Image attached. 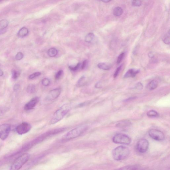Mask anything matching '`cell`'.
Here are the masks:
<instances>
[{"label":"cell","instance_id":"12","mask_svg":"<svg viewBox=\"0 0 170 170\" xmlns=\"http://www.w3.org/2000/svg\"><path fill=\"white\" fill-rule=\"evenodd\" d=\"M140 71L139 69L131 68L128 70L124 76L125 78H129V77H135L137 74Z\"/></svg>","mask_w":170,"mask_h":170},{"label":"cell","instance_id":"35","mask_svg":"<svg viewBox=\"0 0 170 170\" xmlns=\"http://www.w3.org/2000/svg\"><path fill=\"white\" fill-rule=\"evenodd\" d=\"M143 85L142 83L141 82H138L137 83L135 86V88L137 89L141 90L143 89Z\"/></svg>","mask_w":170,"mask_h":170},{"label":"cell","instance_id":"34","mask_svg":"<svg viewBox=\"0 0 170 170\" xmlns=\"http://www.w3.org/2000/svg\"><path fill=\"white\" fill-rule=\"evenodd\" d=\"M163 41L164 43L166 44H169L170 43L169 35V36H168V35L166 36L164 38Z\"/></svg>","mask_w":170,"mask_h":170},{"label":"cell","instance_id":"17","mask_svg":"<svg viewBox=\"0 0 170 170\" xmlns=\"http://www.w3.org/2000/svg\"><path fill=\"white\" fill-rule=\"evenodd\" d=\"M158 83L157 80H152L148 85V88L150 90H153L156 88L158 86Z\"/></svg>","mask_w":170,"mask_h":170},{"label":"cell","instance_id":"4","mask_svg":"<svg viewBox=\"0 0 170 170\" xmlns=\"http://www.w3.org/2000/svg\"><path fill=\"white\" fill-rule=\"evenodd\" d=\"M29 157L30 155L28 153L23 154L21 155L14 161L10 170H19L28 162Z\"/></svg>","mask_w":170,"mask_h":170},{"label":"cell","instance_id":"26","mask_svg":"<svg viewBox=\"0 0 170 170\" xmlns=\"http://www.w3.org/2000/svg\"><path fill=\"white\" fill-rule=\"evenodd\" d=\"M132 5L133 7H139L142 5V2L140 1H132Z\"/></svg>","mask_w":170,"mask_h":170},{"label":"cell","instance_id":"5","mask_svg":"<svg viewBox=\"0 0 170 170\" xmlns=\"http://www.w3.org/2000/svg\"><path fill=\"white\" fill-rule=\"evenodd\" d=\"M112 141L116 144L128 145L130 144L132 140L126 134L119 133L116 134L113 137Z\"/></svg>","mask_w":170,"mask_h":170},{"label":"cell","instance_id":"2","mask_svg":"<svg viewBox=\"0 0 170 170\" xmlns=\"http://www.w3.org/2000/svg\"><path fill=\"white\" fill-rule=\"evenodd\" d=\"M71 107L69 104H66L62 106L55 112L50 120V123L54 124L60 121L69 112Z\"/></svg>","mask_w":170,"mask_h":170},{"label":"cell","instance_id":"8","mask_svg":"<svg viewBox=\"0 0 170 170\" xmlns=\"http://www.w3.org/2000/svg\"><path fill=\"white\" fill-rule=\"evenodd\" d=\"M10 125L4 124L0 125V138L2 140L6 139L11 130Z\"/></svg>","mask_w":170,"mask_h":170},{"label":"cell","instance_id":"16","mask_svg":"<svg viewBox=\"0 0 170 170\" xmlns=\"http://www.w3.org/2000/svg\"><path fill=\"white\" fill-rule=\"evenodd\" d=\"M116 170H142L138 166L130 165L122 167Z\"/></svg>","mask_w":170,"mask_h":170},{"label":"cell","instance_id":"11","mask_svg":"<svg viewBox=\"0 0 170 170\" xmlns=\"http://www.w3.org/2000/svg\"><path fill=\"white\" fill-rule=\"evenodd\" d=\"M39 98L35 97L32 99L27 103L24 106V109L26 110H29L33 109L38 103Z\"/></svg>","mask_w":170,"mask_h":170},{"label":"cell","instance_id":"6","mask_svg":"<svg viewBox=\"0 0 170 170\" xmlns=\"http://www.w3.org/2000/svg\"><path fill=\"white\" fill-rule=\"evenodd\" d=\"M149 147V142L147 140L141 139L137 142L136 149L139 153H145L148 151Z\"/></svg>","mask_w":170,"mask_h":170},{"label":"cell","instance_id":"37","mask_svg":"<svg viewBox=\"0 0 170 170\" xmlns=\"http://www.w3.org/2000/svg\"><path fill=\"white\" fill-rule=\"evenodd\" d=\"M7 110L8 109L5 108H0V116L3 115Z\"/></svg>","mask_w":170,"mask_h":170},{"label":"cell","instance_id":"38","mask_svg":"<svg viewBox=\"0 0 170 170\" xmlns=\"http://www.w3.org/2000/svg\"><path fill=\"white\" fill-rule=\"evenodd\" d=\"M20 86L19 85H16L14 86V91H16L19 89Z\"/></svg>","mask_w":170,"mask_h":170},{"label":"cell","instance_id":"31","mask_svg":"<svg viewBox=\"0 0 170 170\" xmlns=\"http://www.w3.org/2000/svg\"><path fill=\"white\" fill-rule=\"evenodd\" d=\"M63 71L62 70H59L56 73L55 76V78L56 79H59L62 76L63 74Z\"/></svg>","mask_w":170,"mask_h":170},{"label":"cell","instance_id":"27","mask_svg":"<svg viewBox=\"0 0 170 170\" xmlns=\"http://www.w3.org/2000/svg\"><path fill=\"white\" fill-rule=\"evenodd\" d=\"M20 75V73L16 70H14L12 72V76L13 79H16L18 78Z\"/></svg>","mask_w":170,"mask_h":170},{"label":"cell","instance_id":"40","mask_svg":"<svg viewBox=\"0 0 170 170\" xmlns=\"http://www.w3.org/2000/svg\"><path fill=\"white\" fill-rule=\"evenodd\" d=\"M136 98V97H131L128 98V99H127L125 100L124 101H125V102H127V101L131 100L134 99H135Z\"/></svg>","mask_w":170,"mask_h":170},{"label":"cell","instance_id":"10","mask_svg":"<svg viewBox=\"0 0 170 170\" xmlns=\"http://www.w3.org/2000/svg\"><path fill=\"white\" fill-rule=\"evenodd\" d=\"M61 89L60 88H57L50 91L47 95L46 100L48 101L54 100L60 95Z\"/></svg>","mask_w":170,"mask_h":170},{"label":"cell","instance_id":"1","mask_svg":"<svg viewBox=\"0 0 170 170\" xmlns=\"http://www.w3.org/2000/svg\"><path fill=\"white\" fill-rule=\"evenodd\" d=\"M130 153L129 149L126 146H119L115 148L112 152V156L114 159L120 161L126 159Z\"/></svg>","mask_w":170,"mask_h":170},{"label":"cell","instance_id":"28","mask_svg":"<svg viewBox=\"0 0 170 170\" xmlns=\"http://www.w3.org/2000/svg\"><path fill=\"white\" fill-rule=\"evenodd\" d=\"M41 74V73L40 72H36L31 74V75L29 76V78L30 79H33L36 78V77L40 76Z\"/></svg>","mask_w":170,"mask_h":170},{"label":"cell","instance_id":"29","mask_svg":"<svg viewBox=\"0 0 170 170\" xmlns=\"http://www.w3.org/2000/svg\"><path fill=\"white\" fill-rule=\"evenodd\" d=\"M81 66V64L79 63L75 67H73L72 66H70L69 67V68L70 70L73 71H76L78 70L79 68Z\"/></svg>","mask_w":170,"mask_h":170},{"label":"cell","instance_id":"25","mask_svg":"<svg viewBox=\"0 0 170 170\" xmlns=\"http://www.w3.org/2000/svg\"><path fill=\"white\" fill-rule=\"evenodd\" d=\"M42 83L43 85L44 86H49L50 83V80L47 78L44 79L42 81Z\"/></svg>","mask_w":170,"mask_h":170},{"label":"cell","instance_id":"36","mask_svg":"<svg viewBox=\"0 0 170 170\" xmlns=\"http://www.w3.org/2000/svg\"><path fill=\"white\" fill-rule=\"evenodd\" d=\"M88 63V60H85L83 62V63L81 65V68L82 70L85 69L86 67V65Z\"/></svg>","mask_w":170,"mask_h":170},{"label":"cell","instance_id":"30","mask_svg":"<svg viewBox=\"0 0 170 170\" xmlns=\"http://www.w3.org/2000/svg\"><path fill=\"white\" fill-rule=\"evenodd\" d=\"M24 57L23 53L21 52H19L17 53L16 56V59L17 61L21 60Z\"/></svg>","mask_w":170,"mask_h":170},{"label":"cell","instance_id":"20","mask_svg":"<svg viewBox=\"0 0 170 170\" xmlns=\"http://www.w3.org/2000/svg\"><path fill=\"white\" fill-rule=\"evenodd\" d=\"M123 10L120 7H116L113 11V14L115 16H120L123 13Z\"/></svg>","mask_w":170,"mask_h":170},{"label":"cell","instance_id":"15","mask_svg":"<svg viewBox=\"0 0 170 170\" xmlns=\"http://www.w3.org/2000/svg\"><path fill=\"white\" fill-rule=\"evenodd\" d=\"M28 33V29L25 27H23L20 30L18 33L17 35L19 38H22L26 36Z\"/></svg>","mask_w":170,"mask_h":170},{"label":"cell","instance_id":"23","mask_svg":"<svg viewBox=\"0 0 170 170\" xmlns=\"http://www.w3.org/2000/svg\"><path fill=\"white\" fill-rule=\"evenodd\" d=\"M35 86L34 85H29L27 89L28 93L29 94L34 93L35 91Z\"/></svg>","mask_w":170,"mask_h":170},{"label":"cell","instance_id":"33","mask_svg":"<svg viewBox=\"0 0 170 170\" xmlns=\"http://www.w3.org/2000/svg\"><path fill=\"white\" fill-rule=\"evenodd\" d=\"M124 55V53H121L120 55H119L118 58L117 60V63L118 64H120L121 62V61L123 59Z\"/></svg>","mask_w":170,"mask_h":170},{"label":"cell","instance_id":"3","mask_svg":"<svg viewBox=\"0 0 170 170\" xmlns=\"http://www.w3.org/2000/svg\"><path fill=\"white\" fill-rule=\"evenodd\" d=\"M88 129L87 125H82L77 127L65 134L62 137V139L64 140H69L76 138L81 135Z\"/></svg>","mask_w":170,"mask_h":170},{"label":"cell","instance_id":"22","mask_svg":"<svg viewBox=\"0 0 170 170\" xmlns=\"http://www.w3.org/2000/svg\"><path fill=\"white\" fill-rule=\"evenodd\" d=\"M147 115L149 117H157L159 116V113L154 110H151L148 111Z\"/></svg>","mask_w":170,"mask_h":170},{"label":"cell","instance_id":"41","mask_svg":"<svg viewBox=\"0 0 170 170\" xmlns=\"http://www.w3.org/2000/svg\"><path fill=\"white\" fill-rule=\"evenodd\" d=\"M4 74V72L3 71H2V70L0 69V76H1Z\"/></svg>","mask_w":170,"mask_h":170},{"label":"cell","instance_id":"24","mask_svg":"<svg viewBox=\"0 0 170 170\" xmlns=\"http://www.w3.org/2000/svg\"><path fill=\"white\" fill-rule=\"evenodd\" d=\"M85 78L84 76H82L79 79L77 82V85L79 86H82L85 84Z\"/></svg>","mask_w":170,"mask_h":170},{"label":"cell","instance_id":"9","mask_svg":"<svg viewBox=\"0 0 170 170\" xmlns=\"http://www.w3.org/2000/svg\"><path fill=\"white\" fill-rule=\"evenodd\" d=\"M31 125L27 122H23L17 126L16 131L19 135H23L28 133L31 129Z\"/></svg>","mask_w":170,"mask_h":170},{"label":"cell","instance_id":"18","mask_svg":"<svg viewBox=\"0 0 170 170\" xmlns=\"http://www.w3.org/2000/svg\"><path fill=\"white\" fill-rule=\"evenodd\" d=\"M94 39V35L90 33L86 36L85 38V41L86 42L91 43L93 42Z\"/></svg>","mask_w":170,"mask_h":170},{"label":"cell","instance_id":"7","mask_svg":"<svg viewBox=\"0 0 170 170\" xmlns=\"http://www.w3.org/2000/svg\"><path fill=\"white\" fill-rule=\"evenodd\" d=\"M148 135L151 138L157 141H162L165 138V136L162 131L156 129L149 130Z\"/></svg>","mask_w":170,"mask_h":170},{"label":"cell","instance_id":"21","mask_svg":"<svg viewBox=\"0 0 170 170\" xmlns=\"http://www.w3.org/2000/svg\"><path fill=\"white\" fill-rule=\"evenodd\" d=\"M48 53L50 57H55L57 54V50L55 48H50L48 50Z\"/></svg>","mask_w":170,"mask_h":170},{"label":"cell","instance_id":"42","mask_svg":"<svg viewBox=\"0 0 170 170\" xmlns=\"http://www.w3.org/2000/svg\"><path fill=\"white\" fill-rule=\"evenodd\" d=\"M103 2H105V3H107L109 2L110 1H108V0H105V1H101Z\"/></svg>","mask_w":170,"mask_h":170},{"label":"cell","instance_id":"19","mask_svg":"<svg viewBox=\"0 0 170 170\" xmlns=\"http://www.w3.org/2000/svg\"><path fill=\"white\" fill-rule=\"evenodd\" d=\"M97 67L100 69L105 71L109 70L111 68L110 65L104 62H101L98 64Z\"/></svg>","mask_w":170,"mask_h":170},{"label":"cell","instance_id":"13","mask_svg":"<svg viewBox=\"0 0 170 170\" xmlns=\"http://www.w3.org/2000/svg\"><path fill=\"white\" fill-rule=\"evenodd\" d=\"M8 22L7 19L0 20V35L3 34L6 32V28L8 25Z\"/></svg>","mask_w":170,"mask_h":170},{"label":"cell","instance_id":"32","mask_svg":"<svg viewBox=\"0 0 170 170\" xmlns=\"http://www.w3.org/2000/svg\"><path fill=\"white\" fill-rule=\"evenodd\" d=\"M122 67V65H120V66L118 67L117 68V69H116L115 71V72L114 73V78H116V77H117L118 76L119 73H120V71Z\"/></svg>","mask_w":170,"mask_h":170},{"label":"cell","instance_id":"39","mask_svg":"<svg viewBox=\"0 0 170 170\" xmlns=\"http://www.w3.org/2000/svg\"><path fill=\"white\" fill-rule=\"evenodd\" d=\"M101 85L100 82H98L95 85V87L96 88H100Z\"/></svg>","mask_w":170,"mask_h":170},{"label":"cell","instance_id":"14","mask_svg":"<svg viewBox=\"0 0 170 170\" xmlns=\"http://www.w3.org/2000/svg\"><path fill=\"white\" fill-rule=\"evenodd\" d=\"M131 122L128 120L121 121L116 124V126L120 128H125L131 126Z\"/></svg>","mask_w":170,"mask_h":170}]
</instances>
